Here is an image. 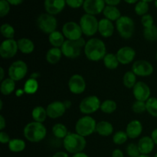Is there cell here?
<instances>
[{
    "label": "cell",
    "instance_id": "6da1fadb",
    "mask_svg": "<svg viewBox=\"0 0 157 157\" xmlns=\"http://www.w3.org/2000/svg\"><path fill=\"white\" fill-rule=\"evenodd\" d=\"M84 52L87 59L93 62L103 61L107 54L105 43L98 38H91L87 41Z\"/></svg>",
    "mask_w": 157,
    "mask_h": 157
},
{
    "label": "cell",
    "instance_id": "7a4b0ae2",
    "mask_svg": "<svg viewBox=\"0 0 157 157\" xmlns=\"http://www.w3.org/2000/svg\"><path fill=\"white\" fill-rule=\"evenodd\" d=\"M23 135L28 141L31 143H39L47 136V129L42 123L33 121L25 126Z\"/></svg>",
    "mask_w": 157,
    "mask_h": 157
},
{
    "label": "cell",
    "instance_id": "3957f363",
    "mask_svg": "<svg viewBox=\"0 0 157 157\" xmlns=\"http://www.w3.org/2000/svg\"><path fill=\"white\" fill-rule=\"evenodd\" d=\"M87 146L85 137L78 134L76 132H69L65 138L63 140V147L67 153L71 154L81 153L84 150Z\"/></svg>",
    "mask_w": 157,
    "mask_h": 157
},
{
    "label": "cell",
    "instance_id": "277c9868",
    "mask_svg": "<svg viewBox=\"0 0 157 157\" xmlns=\"http://www.w3.org/2000/svg\"><path fill=\"white\" fill-rule=\"evenodd\" d=\"M87 41L84 37L81 38L77 41H70L65 40L61 48L63 56L69 59H75L81 55L82 50H84Z\"/></svg>",
    "mask_w": 157,
    "mask_h": 157
},
{
    "label": "cell",
    "instance_id": "5b68a950",
    "mask_svg": "<svg viewBox=\"0 0 157 157\" xmlns=\"http://www.w3.org/2000/svg\"><path fill=\"white\" fill-rule=\"evenodd\" d=\"M98 122L90 115H84L77 121L75 124V132L78 134L87 137L96 132Z\"/></svg>",
    "mask_w": 157,
    "mask_h": 157
},
{
    "label": "cell",
    "instance_id": "8992f818",
    "mask_svg": "<svg viewBox=\"0 0 157 157\" xmlns=\"http://www.w3.org/2000/svg\"><path fill=\"white\" fill-rule=\"evenodd\" d=\"M115 27L120 36L124 39H130L135 32V22L132 18L122 15L115 23Z\"/></svg>",
    "mask_w": 157,
    "mask_h": 157
},
{
    "label": "cell",
    "instance_id": "52a82bcc",
    "mask_svg": "<svg viewBox=\"0 0 157 157\" xmlns=\"http://www.w3.org/2000/svg\"><path fill=\"white\" fill-rule=\"evenodd\" d=\"M36 25L41 32L47 35L57 30L58 28V20L55 15L47 13H41L36 19Z\"/></svg>",
    "mask_w": 157,
    "mask_h": 157
},
{
    "label": "cell",
    "instance_id": "ba28073f",
    "mask_svg": "<svg viewBox=\"0 0 157 157\" xmlns=\"http://www.w3.org/2000/svg\"><path fill=\"white\" fill-rule=\"evenodd\" d=\"M99 21L95 15L84 14L81 17L79 25L82 30L83 35L87 37H93L98 32Z\"/></svg>",
    "mask_w": 157,
    "mask_h": 157
},
{
    "label": "cell",
    "instance_id": "9c48e42d",
    "mask_svg": "<svg viewBox=\"0 0 157 157\" xmlns=\"http://www.w3.org/2000/svg\"><path fill=\"white\" fill-rule=\"evenodd\" d=\"M101 101L96 95H89L81 100L79 104V110L84 115L94 113L101 108Z\"/></svg>",
    "mask_w": 157,
    "mask_h": 157
},
{
    "label": "cell",
    "instance_id": "30bf717a",
    "mask_svg": "<svg viewBox=\"0 0 157 157\" xmlns=\"http://www.w3.org/2000/svg\"><path fill=\"white\" fill-rule=\"evenodd\" d=\"M29 67L27 64L22 60H17L10 64L8 69V75L9 78L16 82L24 79L27 75Z\"/></svg>",
    "mask_w": 157,
    "mask_h": 157
},
{
    "label": "cell",
    "instance_id": "8fae6325",
    "mask_svg": "<svg viewBox=\"0 0 157 157\" xmlns=\"http://www.w3.org/2000/svg\"><path fill=\"white\" fill-rule=\"evenodd\" d=\"M61 32L64 35L66 40L77 41L83 37V32L79 23L70 21L64 23L62 26Z\"/></svg>",
    "mask_w": 157,
    "mask_h": 157
},
{
    "label": "cell",
    "instance_id": "7c38bea8",
    "mask_svg": "<svg viewBox=\"0 0 157 157\" xmlns=\"http://www.w3.org/2000/svg\"><path fill=\"white\" fill-rule=\"evenodd\" d=\"M67 87L71 93L75 95H79L85 91L87 84L82 75L75 74L69 78Z\"/></svg>",
    "mask_w": 157,
    "mask_h": 157
},
{
    "label": "cell",
    "instance_id": "4fadbf2b",
    "mask_svg": "<svg viewBox=\"0 0 157 157\" xmlns=\"http://www.w3.org/2000/svg\"><path fill=\"white\" fill-rule=\"evenodd\" d=\"M132 71L138 77H149L153 75L154 67L150 61L147 60H137L133 63Z\"/></svg>",
    "mask_w": 157,
    "mask_h": 157
},
{
    "label": "cell",
    "instance_id": "5bb4252c",
    "mask_svg": "<svg viewBox=\"0 0 157 157\" xmlns=\"http://www.w3.org/2000/svg\"><path fill=\"white\" fill-rule=\"evenodd\" d=\"M18 52V43L14 38L5 39L0 44V56L4 59H10L14 58Z\"/></svg>",
    "mask_w": 157,
    "mask_h": 157
},
{
    "label": "cell",
    "instance_id": "9a60e30c",
    "mask_svg": "<svg viewBox=\"0 0 157 157\" xmlns=\"http://www.w3.org/2000/svg\"><path fill=\"white\" fill-rule=\"evenodd\" d=\"M133 95L136 101L147 102L151 98V90L147 83L144 81H137L132 89Z\"/></svg>",
    "mask_w": 157,
    "mask_h": 157
},
{
    "label": "cell",
    "instance_id": "2e32d148",
    "mask_svg": "<svg viewBox=\"0 0 157 157\" xmlns=\"http://www.w3.org/2000/svg\"><path fill=\"white\" fill-rule=\"evenodd\" d=\"M136 52L133 48L130 46H124L118 49L116 55L120 64L127 65L132 62H134Z\"/></svg>",
    "mask_w": 157,
    "mask_h": 157
},
{
    "label": "cell",
    "instance_id": "e0dca14e",
    "mask_svg": "<svg viewBox=\"0 0 157 157\" xmlns=\"http://www.w3.org/2000/svg\"><path fill=\"white\" fill-rule=\"evenodd\" d=\"M104 0H84L83 9L86 14L95 15L103 13L104 8L106 7Z\"/></svg>",
    "mask_w": 157,
    "mask_h": 157
},
{
    "label": "cell",
    "instance_id": "ac0fdd59",
    "mask_svg": "<svg viewBox=\"0 0 157 157\" xmlns=\"http://www.w3.org/2000/svg\"><path fill=\"white\" fill-rule=\"evenodd\" d=\"M46 110H47L48 117L55 120L64 116L67 108L64 105V101H55L51 102L47 106Z\"/></svg>",
    "mask_w": 157,
    "mask_h": 157
},
{
    "label": "cell",
    "instance_id": "d6986e66",
    "mask_svg": "<svg viewBox=\"0 0 157 157\" xmlns=\"http://www.w3.org/2000/svg\"><path fill=\"white\" fill-rule=\"evenodd\" d=\"M66 0H44V8L47 13L56 15L61 13L65 8Z\"/></svg>",
    "mask_w": 157,
    "mask_h": 157
},
{
    "label": "cell",
    "instance_id": "ffe728a7",
    "mask_svg": "<svg viewBox=\"0 0 157 157\" xmlns=\"http://www.w3.org/2000/svg\"><path fill=\"white\" fill-rule=\"evenodd\" d=\"M115 25L113 21L104 18L99 20L98 24V33L102 38H109L113 36L115 30Z\"/></svg>",
    "mask_w": 157,
    "mask_h": 157
},
{
    "label": "cell",
    "instance_id": "44dd1931",
    "mask_svg": "<svg viewBox=\"0 0 157 157\" xmlns=\"http://www.w3.org/2000/svg\"><path fill=\"white\" fill-rule=\"evenodd\" d=\"M143 124L139 120H133L127 124L126 127V133L129 139L134 140L139 137L143 133Z\"/></svg>",
    "mask_w": 157,
    "mask_h": 157
},
{
    "label": "cell",
    "instance_id": "7402d4cb",
    "mask_svg": "<svg viewBox=\"0 0 157 157\" xmlns=\"http://www.w3.org/2000/svg\"><path fill=\"white\" fill-rule=\"evenodd\" d=\"M140 154L149 155L153 151L155 147V144L151 136H144L139 140L137 143Z\"/></svg>",
    "mask_w": 157,
    "mask_h": 157
},
{
    "label": "cell",
    "instance_id": "603a6c76",
    "mask_svg": "<svg viewBox=\"0 0 157 157\" xmlns=\"http://www.w3.org/2000/svg\"><path fill=\"white\" fill-rule=\"evenodd\" d=\"M96 133L103 137H107L113 134V126L110 122L101 121L97 124Z\"/></svg>",
    "mask_w": 157,
    "mask_h": 157
},
{
    "label": "cell",
    "instance_id": "cb8c5ba5",
    "mask_svg": "<svg viewBox=\"0 0 157 157\" xmlns=\"http://www.w3.org/2000/svg\"><path fill=\"white\" fill-rule=\"evenodd\" d=\"M18 51L24 55L32 54L35 50V44L33 41L28 38H21L17 41Z\"/></svg>",
    "mask_w": 157,
    "mask_h": 157
},
{
    "label": "cell",
    "instance_id": "d4e9b609",
    "mask_svg": "<svg viewBox=\"0 0 157 157\" xmlns=\"http://www.w3.org/2000/svg\"><path fill=\"white\" fill-rule=\"evenodd\" d=\"M63 56L62 52L60 48L52 47L46 53L45 59L48 63L51 64H56L61 61Z\"/></svg>",
    "mask_w": 157,
    "mask_h": 157
},
{
    "label": "cell",
    "instance_id": "484cf974",
    "mask_svg": "<svg viewBox=\"0 0 157 157\" xmlns=\"http://www.w3.org/2000/svg\"><path fill=\"white\" fill-rule=\"evenodd\" d=\"M103 15L105 18L115 22L122 16L120 9L117 6H106L103 11Z\"/></svg>",
    "mask_w": 157,
    "mask_h": 157
},
{
    "label": "cell",
    "instance_id": "4316f807",
    "mask_svg": "<svg viewBox=\"0 0 157 157\" xmlns=\"http://www.w3.org/2000/svg\"><path fill=\"white\" fill-rule=\"evenodd\" d=\"M15 90V81L10 78H5L1 81L0 92L4 96H9Z\"/></svg>",
    "mask_w": 157,
    "mask_h": 157
},
{
    "label": "cell",
    "instance_id": "83f0119b",
    "mask_svg": "<svg viewBox=\"0 0 157 157\" xmlns=\"http://www.w3.org/2000/svg\"><path fill=\"white\" fill-rule=\"evenodd\" d=\"M66 38H64V35L61 32L56 30L54 32L48 35V41L52 47L60 48L62 47L63 44L65 41Z\"/></svg>",
    "mask_w": 157,
    "mask_h": 157
},
{
    "label": "cell",
    "instance_id": "f1b7e54d",
    "mask_svg": "<svg viewBox=\"0 0 157 157\" xmlns=\"http://www.w3.org/2000/svg\"><path fill=\"white\" fill-rule=\"evenodd\" d=\"M32 117L33 121L38 123H44L48 117L46 108L42 106H36L32 110Z\"/></svg>",
    "mask_w": 157,
    "mask_h": 157
},
{
    "label": "cell",
    "instance_id": "f546056e",
    "mask_svg": "<svg viewBox=\"0 0 157 157\" xmlns=\"http://www.w3.org/2000/svg\"><path fill=\"white\" fill-rule=\"evenodd\" d=\"M9 150L12 153H21L24 151L26 147V143L24 140L19 138L11 139L10 142L8 144Z\"/></svg>",
    "mask_w": 157,
    "mask_h": 157
},
{
    "label": "cell",
    "instance_id": "4dcf8cb0",
    "mask_svg": "<svg viewBox=\"0 0 157 157\" xmlns=\"http://www.w3.org/2000/svg\"><path fill=\"white\" fill-rule=\"evenodd\" d=\"M103 63L106 68L109 70H115L119 67V64H121L116 54L113 53H107L103 59Z\"/></svg>",
    "mask_w": 157,
    "mask_h": 157
},
{
    "label": "cell",
    "instance_id": "1f68e13d",
    "mask_svg": "<svg viewBox=\"0 0 157 157\" xmlns=\"http://www.w3.org/2000/svg\"><path fill=\"white\" fill-rule=\"evenodd\" d=\"M52 134L55 137H56L57 139H63L67 136V135L68 134V130H67V127H66L64 124H61V123H58V124H55V125L52 127Z\"/></svg>",
    "mask_w": 157,
    "mask_h": 157
},
{
    "label": "cell",
    "instance_id": "d6a6232c",
    "mask_svg": "<svg viewBox=\"0 0 157 157\" xmlns=\"http://www.w3.org/2000/svg\"><path fill=\"white\" fill-rule=\"evenodd\" d=\"M38 87H39V84H38V80L29 78L25 82L23 89H24L25 93L26 94L33 95L37 93V91L38 90Z\"/></svg>",
    "mask_w": 157,
    "mask_h": 157
},
{
    "label": "cell",
    "instance_id": "836d02e7",
    "mask_svg": "<svg viewBox=\"0 0 157 157\" xmlns=\"http://www.w3.org/2000/svg\"><path fill=\"white\" fill-rule=\"evenodd\" d=\"M117 109V104L116 101L113 100L107 99L101 102L100 110L106 114H111L116 111Z\"/></svg>",
    "mask_w": 157,
    "mask_h": 157
},
{
    "label": "cell",
    "instance_id": "e575fe53",
    "mask_svg": "<svg viewBox=\"0 0 157 157\" xmlns=\"http://www.w3.org/2000/svg\"><path fill=\"white\" fill-rule=\"evenodd\" d=\"M136 77L137 76L132 71H128L126 72L123 77V84L125 87L128 89H133L135 84L137 83Z\"/></svg>",
    "mask_w": 157,
    "mask_h": 157
},
{
    "label": "cell",
    "instance_id": "d590c367",
    "mask_svg": "<svg viewBox=\"0 0 157 157\" xmlns=\"http://www.w3.org/2000/svg\"><path fill=\"white\" fill-rule=\"evenodd\" d=\"M1 35L5 38V39H13L15 37V31L13 26L9 23H4L0 27Z\"/></svg>",
    "mask_w": 157,
    "mask_h": 157
},
{
    "label": "cell",
    "instance_id": "8d00e7d4",
    "mask_svg": "<svg viewBox=\"0 0 157 157\" xmlns=\"http://www.w3.org/2000/svg\"><path fill=\"white\" fill-rule=\"evenodd\" d=\"M147 112L153 117L157 118V98L151 97L146 102Z\"/></svg>",
    "mask_w": 157,
    "mask_h": 157
},
{
    "label": "cell",
    "instance_id": "74e56055",
    "mask_svg": "<svg viewBox=\"0 0 157 157\" xmlns=\"http://www.w3.org/2000/svg\"><path fill=\"white\" fill-rule=\"evenodd\" d=\"M128 139L129 137L127 133L124 130H119V131L115 132L113 134V137H112L113 144H116V145H123L128 140Z\"/></svg>",
    "mask_w": 157,
    "mask_h": 157
},
{
    "label": "cell",
    "instance_id": "f35d334b",
    "mask_svg": "<svg viewBox=\"0 0 157 157\" xmlns=\"http://www.w3.org/2000/svg\"><path fill=\"white\" fill-rule=\"evenodd\" d=\"M149 9H150V6H149V3L146 2L141 1L140 0L136 4H135L134 7V12L139 16H144V15L148 14Z\"/></svg>",
    "mask_w": 157,
    "mask_h": 157
},
{
    "label": "cell",
    "instance_id": "ab89813d",
    "mask_svg": "<svg viewBox=\"0 0 157 157\" xmlns=\"http://www.w3.org/2000/svg\"><path fill=\"white\" fill-rule=\"evenodd\" d=\"M144 37L147 41H155L157 40V26L146 28L144 29Z\"/></svg>",
    "mask_w": 157,
    "mask_h": 157
},
{
    "label": "cell",
    "instance_id": "60d3db41",
    "mask_svg": "<svg viewBox=\"0 0 157 157\" xmlns=\"http://www.w3.org/2000/svg\"><path fill=\"white\" fill-rule=\"evenodd\" d=\"M126 153L129 157H138L140 155H141L137 144H134V143H130L127 146Z\"/></svg>",
    "mask_w": 157,
    "mask_h": 157
},
{
    "label": "cell",
    "instance_id": "b9f144b4",
    "mask_svg": "<svg viewBox=\"0 0 157 157\" xmlns=\"http://www.w3.org/2000/svg\"><path fill=\"white\" fill-rule=\"evenodd\" d=\"M132 110L133 113L140 114V113H144L147 111V106H146V102L144 101H136L132 104Z\"/></svg>",
    "mask_w": 157,
    "mask_h": 157
},
{
    "label": "cell",
    "instance_id": "7bdbcfd3",
    "mask_svg": "<svg viewBox=\"0 0 157 157\" xmlns=\"http://www.w3.org/2000/svg\"><path fill=\"white\" fill-rule=\"evenodd\" d=\"M11 5L7 0H0V17L4 18L10 12Z\"/></svg>",
    "mask_w": 157,
    "mask_h": 157
},
{
    "label": "cell",
    "instance_id": "ee69618b",
    "mask_svg": "<svg viewBox=\"0 0 157 157\" xmlns=\"http://www.w3.org/2000/svg\"><path fill=\"white\" fill-rule=\"evenodd\" d=\"M141 24L144 29L154 25V18L150 14H147L141 17Z\"/></svg>",
    "mask_w": 157,
    "mask_h": 157
},
{
    "label": "cell",
    "instance_id": "f6af8a7d",
    "mask_svg": "<svg viewBox=\"0 0 157 157\" xmlns=\"http://www.w3.org/2000/svg\"><path fill=\"white\" fill-rule=\"evenodd\" d=\"M84 0H66V5L71 9H77L83 7Z\"/></svg>",
    "mask_w": 157,
    "mask_h": 157
},
{
    "label": "cell",
    "instance_id": "bcb514c9",
    "mask_svg": "<svg viewBox=\"0 0 157 157\" xmlns=\"http://www.w3.org/2000/svg\"><path fill=\"white\" fill-rule=\"evenodd\" d=\"M11 140V138L8 133H6L4 130L0 131V143L2 144H9Z\"/></svg>",
    "mask_w": 157,
    "mask_h": 157
},
{
    "label": "cell",
    "instance_id": "7dc6e473",
    "mask_svg": "<svg viewBox=\"0 0 157 157\" xmlns=\"http://www.w3.org/2000/svg\"><path fill=\"white\" fill-rule=\"evenodd\" d=\"M112 157H124V154L123 153V151L120 149H115L114 150H113L111 154Z\"/></svg>",
    "mask_w": 157,
    "mask_h": 157
},
{
    "label": "cell",
    "instance_id": "c3c4849f",
    "mask_svg": "<svg viewBox=\"0 0 157 157\" xmlns=\"http://www.w3.org/2000/svg\"><path fill=\"white\" fill-rule=\"evenodd\" d=\"M107 6H117L121 3V0H104Z\"/></svg>",
    "mask_w": 157,
    "mask_h": 157
},
{
    "label": "cell",
    "instance_id": "681fc988",
    "mask_svg": "<svg viewBox=\"0 0 157 157\" xmlns=\"http://www.w3.org/2000/svg\"><path fill=\"white\" fill-rule=\"evenodd\" d=\"M6 127V120L5 119L3 115H0V130H4Z\"/></svg>",
    "mask_w": 157,
    "mask_h": 157
},
{
    "label": "cell",
    "instance_id": "f907efd6",
    "mask_svg": "<svg viewBox=\"0 0 157 157\" xmlns=\"http://www.w3.org/2000/svg\"><path fill=\"white\" fill-rule=\"evenodd\" d=\"M52 157H69V155L67 154V152L58 151L55 153Z\"/></svg>",
    "mask_w": 157,
    "mask_h": 157
},
{
    "label": "cell",
    "instance_id": "816d5d0a",
    "mask_svg": "<svg viewBox=\"0 0 157 157\" xmlns=\"http://www.w3.org/2000/svg\"><path fill=\"white\" fill-rule=\"evenodd\" d=\"M8 2H9V4L11 6H19L21 5L25 0H7Z\"/></svg>",
    "mask_w": 157,
    "mask_h": 157
},
{
    "label": "cell",
    "instance_id": "f5cc1de1",
    "mask_svg": "<svg viewBox=\"0 0 157 157\" xmlns=\"http://www.w3.org/2000/svg\"><path fill=\"white\" fill-rule=\"evenodd\" d=\"M150 136H151V138L153 139V142H154L155 145H157V128L154 129V130L152 131Z\"/></svg>",
    "mask_w": 157,
    "mask_h": 157
},
{
    "label": "cell",
    "instance_id": "db71d44e",
    "mask_svg": "<svg viewBox=\"0 0 157 157\" xmlns=\"http://www.w3.org/2000/svg\"><path fill=\"white\" fill-rule=\"evenodd\" d=\"M40 77H41V75H40L39 72H32L30 75L31 78H33L35 80H38Z\"/></svg>",
    "mask_w": 157,
    "mask_h": 157
},
{
    "label": "cell",
    "instance_id": "11a10c76",
    "mask_svg": "<svg viewBox=\"0 0 157 157\" xmlns=\"http://www.w3.org/2000/svg\"><path fill=\"white\" fill-rule=\"evenodd\" d=\"M25 93V90L24 89H18V90H15V96L16 97H18V98H20V97L22 96Z\"/></svg>",
    "mask_w": 157,
    "mask_h": 157
},
{
    "label": "cell",
    "instance_id": "9f6ffc18",
    "mask_svg": "<svg viewBox=\"0 0 157 157\" xmlns=\"http://www.w3.org/2000/svg\"><path fill=\"white\" fill-rule=\"evenodd\" d=\"M72 157H89L88 155L86 154L84 152H81V153H75L74 154Z\"/></svg>",
    "mask_w": 157,
    "mask_h": 157
},
{
    "label": "cell",
    "instance_id": "6f0895ef",
    "mask_svg": "<svg viewBox=\"0 0 157 157\" xmlns=\"http://www.w3.org/2000/svg\"><path fill=\"white\" fill-rule=\"evenodd\" d=\"M5 70L3 67H0V81H3L5 79Z\"/></svg>",
    "mask_w": 157,
    "mask_h": 157
},
{
    "label": "cell",
    "instance_id": "680465c9",
    "mask_svg": "<svg viewBox=\"0 0 157 157\" xmlns=\"http://www.w3.org/2000/svg\"><path fill=\"white\" fill-rule=\"evenodd\" d=\"M64 105H65L66 108H67V110H68V109L71 108V105H72L71 101H69V100H67V101H64Z\"/></svg>",
    "mask_w": 157,
    "mask_h": 157
},
{
    "label": "cell",
    "instance_id": "91938a15",
    "mask_svg": "<svg viewBox=\"0 0 157 157\" xmlns=\"http://www.w3.org/2000/svg\"><path fill=\"white\" fill-rule=\"evenodd\" d=\"M126 3L130 5H133V4H136L140 0H124Z\"/></svg>",
    "mask_w": 157,
    "mask_h": 157
},
{
    "label": "cell",
    "instance_id": "94428289",
    "mask_svg": "<svg viewBox=\"0 0 157 157\" xmlns=\"http://www.w3.org/2000/svg\"><path fill=\"white\" fill-rule=\"evenodd\" d=\"M2 107H3V101L2 100H0V110H2Z\"/></svg>",
    "mask_w": 157,
    "mask_h": 157
},
{
    "label": "cell",
    "instance_id": "6125c7cd",
    "mask_svg": "<svg viewBox=\"0 0 157 157\" xmlns=\"http://www.w3.org/2000/svg\"><path fill=\"white\" fill-rule=\"evenodd\" d=\"M141 1H144V2H146L149 3V2H154L155 0H141Z\"/></svg>",
    "mask_w": 157,
    "mask_h": 157
},
{
    "label": "cell",
    "instance_id": "be15d7a7",
    "mask_svg": "<svg viewBox=\"0 0 157 157\" xmlns=\"http://www.w3.org/2000/svg\"><path fill=\"white\" fill-rule=\"evenodd\" d=\"M138 157H150V156H149V155H142L141 154V155H140Z\"/></svg>",
    "mask_w": 157,
    "mask_h": 157
},
{
    "label": "cell",
    "instance_id": "e7e4bbea",
    "mask_svg": "<svg viewBox=\"0 0 157 157\" xmlns=\"http://www.w3.org/2000/svg\"><path fill=\"white\" fill-rule=\"evenodd\" d=\"M154 6H155V7L157 9V0H155L154 1Z\"/></svg>",
    "mask_w": 157,
    "mask_h": 157
},
{
    "label": "cell",
    "instance_id": "03108f58",
    "mask_svg": "<svg viewBox=\"0 0 157 157\" xmlns=\"http://www.w3.org/2000/svg\"><path fill=\"white\" fill-rule=\"evenodd\" d=\"M156 61H157V51H156Z\"/></svg>",
    "mask_w": 157,
    "mask_h": 157
},
{
    "label": "cell",
    "instance_id": "003e7915",
    "mask_svg": "<svg viewBox=\"0 0 157 157\" xmlns=\"http://www.w3.org/2000/svg\"><path fill=\"white\" fill-rule=\"evenodd\" d=\"M154 157H157V153H156V154H155V155H154Z\"/></svg>",
    "mask_w": 157,
    "mask_h": 157
}]
</instances>
